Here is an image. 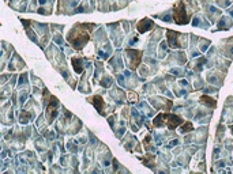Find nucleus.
I'll use <instances>...</instances> for the list:
<instances>
[{"label":"nucleus","mask_w":233,"mask_h":174,"mask_svg":"<svg viewBox=\"0 0 233 174\" xmlns=\"http://www.w3.org/2000/svg\"><path fill=\"white\" fill-rule=\"evenodd\" d=\"M96 27H97V25H93V23L75 25L72 29L70 30V33L67 34V41L72 45L74 49L81 51V49H83V47L89 42V38H90V31L93 29H96Z\"/></svg>","instance_id":"obj_1"},{"label":"nucleus","mask_w":233,"mask_h":174,"mask_svg":"<svg viewBox=\"0 0 233 174\" xmlns=\"http://www.w3.org/2000/svg\"><path fill=\"white\" fill-rule=\"evenodd\" d=\"M45 53H46V57L51 60V63L53 64V67L59 71L60 74L63 75V78L68 82L71 79V75H70V71L67 68V61H66V55L60 51L59 48L53 44L49 45L48 49H45Z\"/></svg>","instance_id":"obj_2"},{"label":"nucleus","mask_w":233,"mask_h":174,"mask_svg":"<svg viewBox=\"0 0 233 174\" xmlns=\"http://www.w3.org/2000/svg\"><path fill=\"white\" fill-rule=\"evenodd\" d=\"M166 41L172 49H185L188 47V35L175 30L166 31Z\"/></svg>","instance_id":"obj_3"},{"label":"nucleus","mask_w":233,"mask_h":174,"mask_svg":"<svg viewBox=\"0 0 233 174\" xmlns=\"http://www.w3.org/2000/svg\"><path fill=\"white\" fill-rule=\"evenodd\" d=\"M124 57H125V64L131 71L137 69L141 65L142 57H143V52L137 51V49H125L124 51Z\"/></svg>","instance_id":"obj_4"},{"label":"nucleus","mask_w":233,"mask_h":174,"mask_svg":"<svg viewBox=\"0 0 233 174\" xmlns=\"http://www.w3.org/2000/svg\"><path fill=\"white\" fill-rule=\"evenodd\" d=\"M44 108H45L46 123H48V124H53V123H55V120L57 118V116H59L60 104H59V101H57V98H55L52 95V98L49 99V102L44 106Z\"/></svg>","instance_id":"obj_5"},{"label":"nucleus","mask_w":233,"mask_h":174,"mask_svg":"<svg viewBox=\"0 0 233 174\" xmlns=\"http://www.w3.org/2000/svg\"><path fill=\"white\" fill-rule=\"evenodd\" d=\"M106 27L109 29V37L110 40L113 41V44L116 45L117 48L121 47L123 44V40H124V34L120 29V22H114V23H108Z\"/></svg>","instance_id":"obj_6"},{"label":"nucleus","mask_w":233,"mask_h":174,"mask_svg":"<svg viewBox=\"0 0 233 174\" xmlns=\"http://www.w3.org/2000/svg\"><path fill=\"white\" fill-rule=\"evenodd\" d=\"M149 104L153 106L154 109L157 110H170L173 109V105H172V101L170 99H166L164 97H150L149 98Z\"/></svg>","instance_id":"obj_7"},{"label":"nucleus","mask_w":233,"mask_h":174,"mask_svg":"<svg viewBox=\"0 0 233 174\" xmlns=\"http://www.w3.org/2000/svg\"><path fill=\"white\" fill-rule=\"evenodd\" d=\"M173 20L177 25H185V23H188L189 16L185 14V4H184V2H180L177 4L176 8H175V11H173Z\"/></svg>","instance_id":"obj_8"},{"label":"nucleus","mask_w":233,"mask_h":174,"mask_svg":"<svg viewBox=\"0 0 233 174\" xmlns=\"http://www.w3.org/2000/svg\"><path fill=\"white\" fill-rule=\"evenodd\" d=\"M161 37H162V29L157 26V27H156V31H154L153 35L150 37L149 44H147V53H149L150 56H154V55H156L157 41H160V40H161Z\"/></svg>","instance_id":"obj_9"},{"label":"nucleus","mask_w":233,"mask_h":174,"mask_svg":"<svg viewBox=\"0 0 233 174\" xmlns=\"http://www.w3.org/2000/svg\"><path fill=\"white\" fill-rule=\"evenodd\" d=\"M108 67L113 72H119V71L124 68L123 59H121V55H120V49H117V51L114 52V55L108 60Z\"/></svg>","instance_id":"obj_10"},{"label":"nucleus","mask_w":233,"mask_h":174,"mask_svg":"<svg viewBox=\"0 0 233 174\" xmlns=\"http://www.w3.org/2000/svg\"><path fill=\"white\" fill-rule=\"evenodd\" d=\"M89 102H91L93 105H94V108L97 109V112L100 113L101 116H106L108 114V110H106V108H108V105L105 104V101H104V98L101 97V95H94V97L91 98H87Z\"/></svg>","instance_id":"obj_11"},{"label":"nucleus","mask_w":233,"mask_h":174,"mask_svg":"<svg viewBox=\"0 0 233 174\" xmlns=\"http://www.w3.org/2000/svg\"><path fill=\"white\" fill-rule=\"evenodd\" d=\"M185 61H187V57H185V53L183 51L179 52H172L168 55V64H177V65H184Z\"/></svg>","instance_id":"obj_12"},{"label":"nucleus","mask_w":233,"mask_h":174,"mask_svg":"<svg viewBox=\"0 0 233 174\" xmlns=\"http://www.w3.org/2000/svg\"><path fill=\"white\" fill-rule=\"evenodd\" d=\"M112 53H113V48H112V45L109 44V41L105 42L104 45H101L100 48H97V55H98V57L101 60H109Z\"/></svg>","instance_id":"obj_13"},{"label":"nucleus","mask_w":233,"mask_h":174,"mask_svg":"<svg viewBox=\"0 0 233 174\" xmlns=\"http://www.w3.org/2000/svg\"><path fill=\"white\" fill-rule=\"evenodd\" d=\"M87 59L85 57H72L71 63H72V68L77 74H83L86 71V67H87Z\"/></svg>","instance_id":"obj_14"},{"label":"nucleus","mask_w":233,"mask_h":174,"mask_svg":"<svg viewBox=\"0 0 233 174\" xmlns=\"http://www.w3.org/2000/svg\"><path fill=\"white\" fill-rule=\"evenodd\" d=\"M25 68V61L22 60L18 53H14L10 59V63H8V69L10 71H16V69H22Z\"/></svg>","instance_id":"obj_15"},{"label":"nucleus","mask_w":233,"mask_h":174,"mask_svg":"<svg viewBox=\"0 0 233 174\" xmlns=\"http://www.w3.org/2000/svg\"><path fill=\"white\" fill-rule=\"evenodd\" d=\"M181 124H183V118L180 116L168 113V116H166V128L169 131H173L175 128H177L179 125H181Z\"/></svg>","instance_id":"obj_16"},{"label":"nucleus","mask_w":233,"mask_h":174,"mask_svg":"<svg viewBox=\"0 0 233 174\" xmlns=\"http://www.w3.org/2000/svg\"><path fill=\"white\" fill-rule=\"evenodd\" d=\"M109 95L112 97V99L116 102V105H123L125 101V93L123 90H120V87H113L109 91Z\"/></svg>","instance_id":"obj_17"},{"label":"nucleus","mask_w":233,"mask_h":174,"mask_svg":"<svg viewBox=\"0 0 233 174\" xmlns=\"http://www.w3.org/2000/svg\"><path fill=\"white\" fill-rule=\"evenodd\" d=\"M154 27V22L150 18H145V19H142V20H139L138 25H137V29H138V33H147L149 30H151Z\"/></svg>","instance_id":"obj_18"},{"label":"nucleus","mask_w":233,"mask_h":174,"mask_svg":"<svg viewBox=\"0 0 233 174\" xmlns=\"http://www.w3.org/2000/svg\"><path fill=\"white\" fill-rule=\"evenodd\" d=\"M94 42L97 45V48H100L101 45H104L105 42H108V35H106L105 30H104V27H98V30L94 33Z\"/></svg>","instance_id":"obj_19"},{"label":"nucleus","mask_w":233,"mask_h":174,"mask_svg":"<svg viewBox=\"0 0 233 174\" xmlns=\"http://www.w3.org/2000/svg\"><path fill=\"white\" fill-rule=\"evenodd\" d=\"M94 10V0H83L81 6H78L74 10V12L79 14V12H91Z\"/></svg>","instance_id":"obj_20"},{"label":"nucleus","mask_w":233,"mask_h":174,"mask_svg":"<svg viewBox=\"0 0 233 174\" xmlns=\"http://www.w3.org/2000/svg\"><path fill=\"white\" fill-rule=\"evenodd\" d=\"M35 118V117L33 116V113H31L30 110H27V109H22L19 113V116H18V120H19V123L22 124V125H27L30 121H33V120Z\"/></svg>","instance_id":"obj_21"},{"label":"nucleus","mask_w":233,"mask_h":174,"mask_svg":"<svg viewBox=\"0 0 233 174\" xmlns=\"http://www.w3.org/2000/svg\"><path fill=\"white\" fill-rule=\"evenodd\" d=\"M31 26L35 29V31H37L38 34L41 35H45V34H49V26L45 23H40V22H35V20H31Z\"/></svg>","instance_id":"obj_22"},{"label":"nucleus","mask_w":233,"mask_h":174,"mask_svg":"<svg viewBox=\"0 0 233 174\" xmlns=\"http://www.w3.org/2000/svg\"><path fill=\"white\" fill-rule=\"evenodd\" d=\"M158 59H165L168 55H169V45H168V41H161L158 44Z\"/></svg>","instance_id":"obj_23"},{"label":"nucleus","mask_w":233,"mask_h":174,"mask_svg":"<svg viewBox=\"0 0 233 174\" xmlns=\"http://www.w3.org/2000/svg\"><path fill=\"white\" fill-rule=\"evenodd\" d=\"M166 116H168V113H161V114L156 116V118L153 120V125L156 128L166 127Z\"/></svg>","instance_id":"obj_24"},{"label":"nucleus","mask_w":233,"mask_h":174,"mask_svg":"<svg viewBox=\"0 0 233 174\" xmlns=\"http://www.w3.org/2000/svg\"><path fill=\"white\" fill-rule=\"evenodd\" d=\"M98 84H100V86H101V87H104V88L113 87L114 80H113V78L110 76V75H106V74H104L102 78L98 80Z\"/></svg>","instance_id":"obj_25"},{"label":"nucleus","mask_w":233,"mask_h":174,"mask_svg":"<svg viewBox=\"0 0 233 174\" xmlns=\"http://www.w3.org/2000/svg\"><path fill=\"white\" fill-rule=\"evenodd\" d=\"M102 75H104V64H102V61L97 60V61L94 63V79H96V82H98L100 79H101Z\"/></svg>","instance_id":"obj_26"},{"label":"nucleus","mask_w":233,"mask_h":174,"mask_svg":"<svg viewBox=\"0 0 233 174\" xmlns=\"http://www.w3.org/2000/svg\"><path fill=\"white\" fill-rule=\"evenodd\" d=\"M52 8H53V0H49L46 4L38 7L37 12L40 14V15H51V14H52Z\"/></svg>","instance_id":"obj_27"},{"label":"nucleus","mask_w":233,"mask_h":174,"mask_svg":"<svg viewBox=\"0 0 233 174\" xmlns=\"http://www.w3.org/2000/svg\"><path fill=\"white\" fill-rule=\"evenodd\" d=\"M135 143H137V137L131 136V135H127V139L121 141V144L124 145V148H125L127 151H132V150H134Z\"/></svg>","instance_id":"obj_28"},{"label":"nucleus","mask_w":233,"mask_h":174,"mask_svg":"<svg viewBox=\"0 0 233 174\" xmlns=\"http://www.w3.org/2000/svg\"><path fill=\"white\" fill-rule=\"evenodd\" d=\"M18 87L19 88H29V75L26 72L18 76Z\"/></svg>","instance_id":"obj_29"},{"label":"nucleus","mask_w":233,"mask_h":174,"mask_svg":"<svg viewBox=\"0 0 233 174\" xmlns=\"http://www.w3.org/2000/svg\"><path fill=\"white\" fill-rule=\"evenodd\" d=\"M25 30H26L27 37L30 38V41L35 42V44H38V42H40V41H38V37H37V34H38V33H37V31H35V29H34L33 26H29V27H26V29H25Z\"/></svg>","instance_id":"obj_30"},{"label":"nucleus","mask_w":233,"mask_h":174,"mask_svg":"<svg viewBox=\"0 0 233 174\" xmlns=\"http://www.w3.org/2000/svg\"><path fill=\"white\" fill-rule=\"evenodd\" d=\"M154 18H158V19L164 20V22H168V23L173 22V18H172V11H164L162 14H157V15H154Z\"/></svg>","instance_id":"obj_31"},{"label":"nucleus","mask_w":233,"mask_h":174,"mask_svg":"<svg viewBox=\"0 0 233 174\" xmlns=\"http://www.w3.org/2000/svg\"><path fill=\"white\" fill-rule=\"evenodd\" d=\"M192 25L195 27H203V29H207V27H209V23L206 22L205 19H203L202 16H195L193 18V22H192Z\"/></svg>","instance_id":"obj_32"},{"label":"nucleus","mask_w":233,"mask_h":174,"mask_svg":"<svg viewBox=\"0 0 233 174\" xmlns=\"http://www.w3.org/2000/svg\"><path fill=\"white\" fill-rule=\"evenodd\" d=\"M139 108H141V112L146 113V116H149V117L154 116V110L151 109V106L147 105V102H141V104H139Z\"/></svg>","instance_id":"obj_33"},{"label":"nucleus","mask_w":233,"mask_h":174,"mask_svg":"<svg viewBox=\"0 0 233 174\" xmlns=\"http://www.w3.org/2000/svg\"><path fill=\"white\" fill-rule=\"evenodd\" d=\"M27 97H29V90L27 88H22V90L19 91V106L21 108L25 106V104H26V101H27Z\"/></svg>","instance_id":"obj_34"},{"label":"nucleus","mask_w":233,"mask_h":174,"mask_svg":"<svg viewBox=\"0 0 233 174\" xmlns=\"http://www.w3.org/2000/svg\"><path fill=\"white\" fill-rule=\"evenodd\" d=\"M119 124H120V127L114 129V136H116L117 139H121V137L124 136V133H125V127H124V121H123V120L119 121Z\"/></svg>","instance_id":"obj_35"},{"label":"nucleus","mask_w":233,"mask_h":174,"mask_svg":"<svg viewBox=\"0 0 233 174\" xmlns=\"http://www.w3.org/2000/svg\"><path fill=\"white\" fill-rule=\"evenodd\" d=\"M87 135H89V145L93 147V148H97V147H98V144H100V140L97 139L90 131H87Z\"/></svg>","instance_id":"obj_36"},{"label":"nucleus","mask_w":233,"mask_h":174,"mask_svg":"<svg viewBox=\"0 0 233 174\" xmlns=\"http://www.w3.org/2000/svg\"><path fill=\"white\" fill-rule=\"evenodd\" d=\"M191 131H193V125L189 121H187L185 124H183L181 128H180V133L183 135H185V133H189Z\"/></svg>","instance_id":"obj_37"},{"label":"nucleus","mask_w":233,"mask_h":174,"mask_svg":"<svg viewBox=\"0 0 233 174\" xmlns=\"http://www.w3.org/2000/svg\"><path fill=\"white\" fill-rule=\"evenodd\" d=\"M53 42H55V44H57L59 47H63V45H66V41H64L62 33H56L55 35H53Z\"/></svg>","instance_id":"obj_38"},{"label":"nucleus","mask_w":233,"mask_h":174,"mask_svg":"<svg viewBox=\"0 0 233 174\" xmlns=\"http://www.w3.org/2000/svg\"><path fill=\"white\" fill-rule=\"evenodd\" d=\"M156 84L153 83H147V84H145V86H143V93H146V94H154V91H156Z\"/></svg>","instance_id":"obj_39"},{"label":"nucleus","mask_w":233,"mask_h":174,"mask_svg":"<svg viewBox=\"0 0 233 174\" xmlns=\"http://www.w3.org/2000/svg\"><path fill=\"white\" fill-rule=\"evenodd\" d=\"M38 0H30L29 2V8H27V11L29 12H37V10H38V7H37V4H38Z\"/></svg>","instance_id":"obj_40"},{"label":"nucleus","mask_w":233,"mask_h":174,"mask_svg":"<svg viewBox=\"0 0 233 174\" xmlns=\"http://www.w3.org/2000/svg\"><path fill=\"white\" fill-rule=\"evenodd\" d=\"M200 102L207 105V106H211V108L216 106V101H214V99H210V97H206V95H203V97L200 98Z\"/></svg>","instance_id":"obj_41"},{"label":"nucleus","mask_w":233,"mask_h":174,"mask_svg":"<svg viewBox=\"0 0 233 174\" xmlns=\"http://www.w3.org/2000/svg\"><path fill=\"white\" fill-rule=\"evenodd\" d=\"M188 162H189V155H180V157H179V159H177V162L176 163H179V165H181V166H187L188 165Z\"/></svg>","instance_id":"obj_42"},{"label":"nucleus","mask_w":233,"mask_h":174,"mask_svg":"<svg viewBox=\"0 0 233 174\" xmlns=\"http://www.w3.org/2000/svg\"><path fill=\"white\" fill-rule=\"evenodd\" d=\"M229 27H231V19H229L228 16L222 18L220 26H218V29H229Z\"/></svg>","instance_id":"obj_43"},{"label":"nucleus","mask_w":233,"mask_h":174,"mask_svg":"<svg viewBox=\"0 0 233 174\" xmlns=\"http://www.w3.org/2000/svg\"><path fill=\"white\" fill-rule=\"evenodd\" d=\"M125 75L124 74H117L116 75V80H117V83L120 84V87H127V83H125Z\"/></svg>","instance_id":"obj_44"},{"label":"nucleus","mask_w":233,"mask_h":174,"mask_svg":"<svg viewBox=\"0 0 233 174\" xmlns=\"http://www.w3.org/2000/svg\"><path fill=\"white\" fill-rule=\"evenodd\" d=\"M169 72H170L173 76H177V78H183V76L185 75V71L181 69V68H172Z\"/></svg>","instance_id":"obj_45"},{"label":"nucleus","mask_w":233,"mask_h":174,"mask_svg":"<svg viewBox=\"0 0 233 174\" xmlns=\"http://www.w3.org/2000/svg\"><path fill=\"white\" fill-rule=\"evenodd\" d=\"M116 121H117V116L116 114L108 117V124L110 125V128H112V131L116 129Z\"/></svg>","instance_id":"obj_46"},{"label":"nucleus","mask_w":233,"mask_h":174,"mask_svg":"<svg viewBox=\"0 0 233 174\" xmlns=\"http://www.w3.org/2000/svg\"><path fill=\"white\" fill-rule=\"evenodd\" d=\"M138 41H139L138 35L137 34H131L130 38H128V41H127V45H128V47H132V45L138 44Z\"/></svg>","instance_id":"obj_47"},{"label":"nucleus","mask_w":233,"mask_h":174,"mask_svg":"<svg viewBox=\"0 0 233 174\" xmlns=\"http://www.w3.org/2000/svg\"><path fill=\"white\" fill-rule=\"evenodd\" d=\"M149 74H150V71H149V68L146 65H141V67H139V75H141L142 78L149 76Z\"/></svg>","instance_id":"obj_48"},{"label":"nucleus","mask_w":233,"mask_h":174,"mask_svg":"<svg viewBox=\"0 0 233 174\" xmlns=\"http://www.w3.org/2000/svg\"><path fill=\"white\" fill-rule=\"evenodd\" d=\"M70 158H71L70 155H66V154H64V152H63V155H62V157H60V165H62V166L68 165V159H70Z\"/></svg>","instance_id":"obj_49"},{"label":"nucleus","mask_w":233,"mask_h":174,"mask_svg":"<svg viewBox=\"0 0 233 174\" xmlns=\"http://www.w3.org/2000/svg\"><path fill=\"white\" fill-rule=\"evenodd\" d=\"M121 26H123L124 29V33L128 34L131 31V26H130V22H127V20H121Z\"/></svg>","instance_id":"obj_50"},{"label":"nucleus","mask_w":233,"mask_h":174,"mask_svg":"<svg viewBox=\"0 0 233 174\" xmlns=\"http://www.w3.org/2000/svg\"><path fill=\"white\" fill-rule=\"evenodd\" d=\"M179 143H180V141H179V139H177V137H175L173 140H170V143H169V144H166V145H165V148H172V147H176V145H179Z\"/></svg>","instance_id":"obj_51"},{"label":"nucleus","mask_w":233,"mask_h":174,"mask_svg":"<svg viewBox=\"0 0 233 174\" xmlns=\"http://www.w3.org/2000/svg\"><path fill=\"white\" fill-rule=\"evenodd\" d=\"M203 87V80L200 79L199 76H196V80H195V88L196 90H199V88Z\"/></svg>","instance_id":"obj_52"},{"label":"nucleus","mask_w":233,"mask_h":174,"mask_svg":"<svg viewBox=\"0 0 233 174\" xmlns=\"http://www.w3.org/2000/svg\"><path fill=\"white\" fill-rule=\"evenodd\" d=\"M71 165H72L75 169H77L78 165H79V161H78V158L75 157V155H71Z\"/></svg>","instance_id":"obj_53"},{"label":"nucleus","mask_w":233,"mask_h":174,"mask_svg":"<svg viewBox=\"0 0 233 174\" xmlns=\"http://www.w3.org/2000/svg\"><path fill=\"white\" fill-rule=\"evenodd\" d=\"M179 84H180V86H183V87H185V88H188V90H189V83H188L187 80L180 79V80H179Z\"/></svg>","instance_id":"obj_54"},{"label":"nucleus","mask_w":233,"mask_h":174,"mask_svg":"<svg viewBox=\"0 0 233 174\" xmlns=\"http://www.w3.org/2000/svg\"><path fill=\"white\" fill-rule=\"evenodd\" d=\"M112 161H113V172L120 170V163L117 162V159H112Z\"/></svg>","instance_id":"obj_55"},{"label":"nucleus","mask_w":233,"mask_h":174,"mask_svg":"<svg viewBox=\"0 0 233 174\" xmlns=\"http://www.w3.org/2000/svg\"><path fill=\"white\" fill-rule=\"evenodd\" d=\"M218 88L217 87H209V88H205V93L207 94H211V93H217Z\"/></svg>","instance_id":"obj_56"},{"label":"nucleus","mask_w":233,"mask_h":174,"mask_svg":"<svg viewBox=\"0 0 233 174\" xmlns=\"http://www.w3.org/2000/svg\"><path fill=\"white\" fill-rule=\"evenodd\" d=\"M11 76L12 75H2V84H4L8 79H11Z\"/></svg>","instance_id":"obj_57"},{"label":"nucleus","mask_w":233,"mask_h":174,"mask_svg":"<svg viewBox=\"0 0 233 174\" xmlns=\"http://www.w3.org/2000/svg\"><path fill=\"white\" fill-rule=\"evenodd\" d=\"M128 98H130V101H135V99L138 98V95H137V93H134V91H132V93L128 94Z\"/></svg>","instance_id":"obj_58"},{"label":"nucleus","mask_w":233,"mask_h":174,"mask_svg":"<svg viewBox=\"0 0 233 174\" xmlns=\"http://www.w3.org/2000/svg\"><path fill=\"white\" fill-rule=\"evenodd\" d=\"M16 97H18L16 93H12V98H11V101H12V106H14V108L16 106Z\"/></svg>","instance_id":"obj_59"},{"label":"nucleus","mask_w":233,"mask_h":174,"mask_svg":"<svg viewBox=\"0 0 233 174\" xmlns=\"http://www.w3.org/2000/svg\"><path fill=\"white\" fill-rule=\"evenodd\" d=\"M68 83H70L71 88H75V87H77V80H74V79H70V80H68Z\"/></svg>","instance_id":"obj_60"},{"label":"nucleus","mask_w":233,"mask_h":174,"mask_svg":"<svg viewBox=\"0 0 233 174\" xmlns=\"http://www.w3.org/2000/svg\"><path fill=\"white\" fill-rule=\"evenodd\" d=\"M173 155H176V157H179V155H180V147L175 148V150H173Z\"/></svg>","instance_id":"obj_61"}]
</instances>
